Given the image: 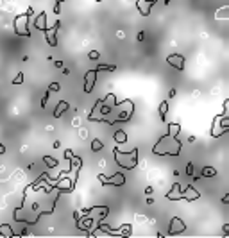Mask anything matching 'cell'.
Instances as JSON below:
<instances>
[{
    "label": "cell",
    "instance_id": "obj_1",
    "mask_svg": "<svg viewBox=\"0 0 229 238\" xmlns=\"http://www.w3.org/2000/svg\"><path fill=\"white\" fill-rule=\"evenodd\" d=\"M181 147H183V143L177 140V136H172V134L166 132L158 140V143L152 147V152L158 154V156H179Z\"/></svg>",
    "mask_w": 229,
    "mask_h": 238
},
{
    "label": "cell",
    "instance_id": "obj_2",
    "mask_svg": "<svg viewBox=\"0 0 229 238\" xmlns=\"http://www.w3.org/2000/svg\"><path fill=\"white\" fill-rule=\"evenodd\" d=\"M133 111H134V104L133 100H122V102H115L111 107V113L108 117V125H115L118 122H129L133 118Z\"/></svg>",
    "mask_w": 229,
    "mask_h": 238
},
{
    "label": "cell",
    "instance_id": "obj_3",
    "mask_svg": "<svg viewBox=\"0 0 229 238\" xmlns=\"http://www.w3.org/2000/svg\"><path fill=\"white\" fill-rule=\"evenodd\" d=\"M113 154H115V161L123 170H133L138 167V149H133L131 152H122L118 147H115Z\"/></svg>",
    "mask_w": 229,
    "mask_h": 238
},
{
    "label": "cell",
    "instance_id": "obj_4",
    "mask_svg": "<svg viewBox=\"0 0 229 238\" xmlns=\"http://www.w3.org/2000/svg\"><path fill=\"white\" fill-rule=\"evenodd\" d=\"M32 7H29L27 11L23 14H18L14 16V22H13V27H14V32L18 36H23V38H30V31H29V20L32 16Z\"/></svg>",
    "mask_w": 229,
    "mask_h": 238
},
{
    "label": "cell",
    "instance_id": "obj_5",
    "mask_svg": "<svg viewBox=\"0 0 229 238\" xmlns=\"http://www.w3.org/2000/svg\"><path fill=\"white\" fill-rule=\"evenodd\" d=\"M229 131V117L226 113L215 117L213 120V125H211V136L213 138H220L222 134H226Z\"/></svg>",
    "mask_w": 229,
    "mask_h": 238
},
{
    "label": "cell",
    "instance_id": "obj_6",
    "mask_svg": "<svg viewBox=\"0 0 229 238\" xmlns=\"http://www.w3.org/2000/svg\"><path fill=\"white\" fill-rule=\"evenodd\" d=\"M97 179H98L104 186H123L125 185V175H123L122 172L115 174V175H109V177L104 175V174H98Z\"/></svg>",
    "mask_w": 229,
    "mask_h": 238
},
{
    "label": "cell",
    "instance_id": "obj_7",
    "mask_svg": "<svg viewBox=\"0 0 229 238\" xmlns=\"http://www.w3.org/2000/svg\"><path fill=\"white\" fill-rule=\"evenodd\" d=\"M184 231H186V222L179 217H172V220L168 224V235L174 236V235H181Z\"/></svg>",
    "mask_w": 229,
    "mask_h": 238
},
{
    "label": "cell",
    "instance_id": "obj_8",
    "mask_svg": "<svg viewBox=\"0 0 229 238\" xmlns=\"http://www.w3.org/2000/svg\"><path fill=\"white\" fill-rule=\"evenodd\" d=\"M61 27V22L59 20H55V23L50 29L47 27L45 31H43V34H45V38H47V43L50 45V47H55L57 45V29Z\"/></svg>",
    "mask_w": 229,
    "mask_h": 238
},
{
    "label": "cell",
    "instance_id": "obj_9",
    "mask_svg": "<svg viewBox=\"0 0 229 238\" xmlns=\"http://www.w3.org/2000/svg\"><path fill=\"white\" fill-rule=\"evenodd\" d=\"M82 215H90V217H98L100 220L106 218V215L109 213L108 206H95V208H88V210H82Z\"/></svg>",
    "mask_w": 229,
    "mask_h": 238
},
{
    "label": "cell",
    "instance_id": "obj_10",
    "mask_svg": "<svg viewBox=\"0 0 229 238\" xmlns=\"http://www.w3.org/2000/svg\"><path fill=\"white\" fill-rule=\"evenodd\" d=\"M57 190V192H73V188H75V183L70 179V177H61V179H57V183L52 185Z\"/></svg>",
    "mask_w": 229,
    "mask_h": 238
},
{
    "label": "cell",
    "instance_id": "obj_11",
    "mask_svg": "<svg viewBox=\"0 0 229 238\" xmlns=\"http://www.w3.org/2000/svg\"><path fill=\"white\" fill-rule=\"evenodd\" d=\"M97 82V70H88L84 75V93H91Z\"/></svg>",
    "mask_w": 229,
    "mask_h": 238
},
{
    "label": "cell",
    "instance_id": "obj_12",
    "mask_svg": "<svg viewBox=\"0 0 229 238\" xmlns=\"http://www.w3.org/2000/svg\"><path fill=\"white\" fill-rule=\"evenodd\" d=\"M166 63L170 66H174V68H177L179 72L184 70V57H183L181 54H170V56L166 57Z\"/></svg>",
    "mask_w": 229,
    "mask_h": 238
},
{
    "label": "cell",
    "instance_id": "obj_13",
    "mask_svg": "<svg viewBox=\"0 0 229 238\" xmlns=\"http://www.w3.org/2000/svg\"><path fill=\"white\" fill-rule=\"evenodd\" d=\"M154 4H156V0H136V7L141 16H148Z\"/></svg>",
    "mask_w": 229,
    "mask_h": 238
},
{
    "label": "cell",
    "instance_id": "obj_14",
    "mask_svg": "<svg viewBox=\"0 0 229 238\" xmlns=\"http://www.w3.org/2000/svg\"><path fill=\"white\" fill-rule=\"evenodd\" d=\"M199 197H201V193H199L193 186H186V188H183V192H181V200H197Z\"/></svg>",
    "mask_w": 229,
    "mask_h": 238
},
{
    "label": "cell",
    "instance_id": "obj_15",
    "mask_svg": "<svg viewBox=\"0 0 229 238\" xmlns=\"http://www.w3.org/2000/svg\"><path fill=\"white\" fill-rule=\"evenodd\" d=\"M181 192H183V186L175 183V185H172V192L166 193V199L168 200H181Z\"/></svg>",
    "mask_w": 229,
    "mask_h": 238
},
{
    "label": "cell",
    "instance_id": "obj_16",
    "mask_svg": "<svg viewBox=\"0 0 229 238\" xmlns=\"http://www.w3.org/2000/svg\"><path fill=\"white\" fill-rule=\"evenodd\" d=\"M70 109V104H68L66 100H59V104L55 106V109H54V117L55 118H59V117H63V113L65 111H68Z\"/></svg>",
    "mask_w": 229,
    "mask_h": 238
},
{
    "label": "cell",
    "instance_id": "obj_17",
    "mask_svg": "<svg viewBox=\"0 0 229 238\" xmlns=\"http://www.w3.org/2000/svg\"><path fill=\"white\" fill-rule=\"evenodd\" d=\"M34 27H36L38 31H41V32H43V31L47 29V14H45V13L38 14V18L34 20Z\"/></svg>",
    "mask_w": 229,
    "mask_h": 238
},
{
    "label": "cell",
    "instance_id": "obj_18",
    "mask_svg": "<svg viewBox=\"0 0 229 238\" xmlns=\"http://www.w3.org/2000/svg\"><path fill=\"white\" fill-rule=\"evenodd\" d=\"M116 233H118V236H131V235H133V225L123 224V225H120V227L116 229Z\"/></svg>",
    "mask_w": 229,
    "mask_h": 238
},
{
    "label": "cell",
    "instance_id": "obj_19",
    "mask_svg": "<svg viewBox=\"0 0 229 238\" xmlns=\"http://www.w3.org/2000/svg\"><path fill=\"white\" fill-rule=\"evenodd\" d=\"M113 138H115V143H118V145H120V143H125V142H127V132L123 131V129H118V131H115V136H113Z\"/></svg>",
    "mask_w": 229,
    "mask_h": 238
},
{
    "label": "cell",
    "instance_id": "obj_20",
    "mask_svg": "<svg viewBox=\"0 0 229 238\" xmlns=\"http://www.w3.org/2000/svg\"><path fill=\"white\" fill-rule=\"evenodd\" d=\"M0 235L5 236V238H13L14 236V233L11 231V225H9V224H2V225H0Z\"/></svg>",
    "mask_w": 229,
    "mask_h": 238
},
{
    "label": "cell",
    "instance_id": "obj_21",
    "mask_svg": "<svg viewBox=\"0 0 229 238\" xmlns=\"http://www.w3.org/2000/svg\"><path fill=\"white\" fill-rule=\"evenodd\" d=\"M43 163H45L48 168H55V167L59 165V161L55 158H52V156H43Z\"/></svg>",
    "mask_w": 229,
    "mask_h": 238
},
{
    "label": "cell",
    "instance_id": "obj_22",
    "mask_svg": "<svg viewBox=\"0 0 229 238\" xmlns=\"http://www.w3.org/2000/svg\"><path fill=\"white\" fill-rule=\"evenodd\" d=\"M168 134H172V136H177L179 132H181V125L179 124H168Z\"/></svg>",
    "mask_w": 229,
    "mask_h": 238
},
{
    "label": "cell",
    "instance_id": "obj_23",
    "mask_svg": "<svg viewBox=\"0 0 229 238\" xmlns=\"http://www.w3.org/2000/svg\"><path fill=\"white\" fill-rule=\"evenodd\" d=\"M201 174L204 175V177H215V175H216V170L213 168V167H204Z\"/></svg>",
    "mask_w": 229,
    "mask_h": 238
},
{
    "label": "cell",
    "instance_id": "obj_24",
    "mask_svg": "<svg viewBox=\"0 0 229 238\" xmlns=\"http://www.w3.org/2000/svg\"><path fill=\"white\" fill-rule=\"evenodd\" d=\"M115 68H116L115 65H102V63H100L95 70H97V72H115Z\"/></svg>",
    "mask_w": 229,
    "mask_h": 238
},
{
    "label": "cell",
    "instance_id": "obj_25",
    "mask_svg": "<svg viewBox=\"0 0 229 238\" xmlns=\"http://www.w3.org/2000/svg\"><path fill=\"white\" fill-rule=\"evenodd\" d=\"M166 113H168V102L165 100V102H161V104H159V117H161V120H165Z\"/></svg>",
    "mask_w": 229,
    "mask_h": 238
},
{
    "label": "cell",
    "instance_id": "obj_26",
    "mask_svg": "<svg viewBox=\"0 0 229 238\" xmlns=\"http://www.w3.org/2000/svg\"><path fill=\"white\" fill-rule=\"evenodd\" d=\"M100 149H104V143H102L98 138H97V140H93V142H91V150H93V152H98Z\"/></svg>",
    "mask_w": 229,
    "mask_h": 238
},
{
    "label": "cell",
    "instance_id": "obj_27",
    "mask_svg": "<svg viewBox=\"0 0 229 238\" xmlns=\"http://www.w3.org/2000/svg\"><path fill=\"white\" fill-rule=\"evenodd\" d=\"M227 13H229V7L226 5V7H222V9L216 13V18H227V16H229Z\"/></svg>",
    "mask_w": 229,
    "mask_h": 238
},
{
    "label": "cell",
    "instance_id": "obj_28",
    "mask_svg": "<svg viewBox=\"0 0 229 238\" xmlns=\"http://www.w3.org/2000/svg\"><path fill=\"white\" fill-rule=\"evenodd\" d=\"M22 82H23V74L18 72V75L13 79V86H18V84H22Z\"/></svg>",
    "mask_w": 229,
    "mask_h": 238
},
{
    "label": "cell",
    "instance_id": "obj_29",
    "mask_svg": "<svg viewBox=\"0 0 229 238\" xmlns=\"http://www.w3.org/2000/svg\"><path fill=\"white\" fill-rule=\"evenodd\" d=\"M61 90V84L59 82H52L50 86H48V92H59Z\"/></svg>",
    "mask_w": 229,
    "mask_h": 238
},
{
    "label": "cell",
    "instance_id": "obj_30",
    "mask_svg": "<svg viewBox=\"0 0 229 238\" xmlns=\"http://www.w3.org/2000/svg\"><path fill=\"white\" fill-rule=\"evenodd\" d=\"M88 57H90V59H91V61H97V59H98V57H100V54L97 52V50H91V52L88 54Z\"/></svg>",
    "mask_w": 229,
    "mask_h": 238
},
{
    "label": "cell",
    "instance_id": "obj_31",
    "mask_svg": "<svg viewBox=\"0 0 229 238\" xmlns=\"http://www.w3.org/2000/svg\"><path fill=\"white\" fill-rule=\"evenodd\" d=\"M48 95H50V92H47L45 95H43V99H41V107L47 106V102H48Z\"/></svg>",
    "mask_w": 229,
    "mask_h": 238
},
{
    "label": "cell",
    "instance_id": "obj_32",
    "mask_svg": "<svg viewBox=\"0 0 229 238\" xmlns=\"http://www.w3.org/2000/svg\"><path fill=\"white\" fill-rule=\"evenodd\" d=\"M186 174H188V175L193 174V163H188V167H186Z\"/></svg>",
    "mask_w": 229,
    "mask_h": 238
},
{
    "label": "cell",
    "instance_id": "obj_33",
    "mask_svg": "<svg viewBox=\"0 0 229 238\" xmlns=\"http://www.w3.org/2000/svg\"><path fill=\"white\" fill-rule=\"evenodd\" d=\"M72 156H73V152L68 149V150H65V159H72Z\"/></svg>",
    "mask_w": 229,
    "mask_h": 238
},
{
    "label": "cell",
    "instance_id": "obj_34",
    "mask_svg": "<svg viewBox=\"0 0 229 238\" xmlns=\"http://www.w3.org/2000/svg\"><path fill=\"white\" fill-rule=\"evenodd\" d=\"M54 13H55V14L61 13V4H55V5H54Z\"/></svg>",
    "mask_w": 229,
    "mask_h": 238
},
{
    "label": "cell",
    "instance_id": "obj_35",
    "mask_svg": "<svg viewBox=\"0 0 229 238\" xmlns=\"http://www.w3.org/2000/svg\"><path fill=\"white\" fill-rule=\"evenodd\" d=\"M222 202H224V204H229V195H224V197H222Z\"/></svg>",
    "mask_w": 229,
    "mask_h": 238
},
{
    "label": "cell",
    "instance_id": "obj_36",
    "mask_svg": "<svg viewBox=\"0 0 229 238\" xmlns=\"http://www.w3.org/2000/svg\"><path fill=\"white\" fill-rule=\"evenodd\" d=\"M222 229H224V233H226V235H229V224H224V227H222Z\"/></svg>",
    "mask_w": 229,
    "mask_h": 238
},
{
    "label": "cell",
    "instance_id": "obj_37",
    "mask_svg": "<svg viewBox=\"0 0 229 238\" xmlns=\"http://www.w3.org/2000/svg\"><path fill=\"white\" fill-rule=\"evenodd\" d=\"M145 40V34H143V32H140V34H138V41H143Z\"/></svg>",
    "mask_w": 229,
    "mask_h": 238
},
{
    "label": "cell",
    "instance_id": "obj_38",
    "mask_svg": "<svg viewBox=\"0 0 229 238\" xmlns=\"http://www.w3.org/2000/svg\"><path fill=\"white\" fill-rule=\"evenodd\" d=\"M4 152H5V147H4V143H0V156H2Z\"/></svg>",
    "mask_w": 229,
    "mask_h": 238
},
{
    "label": "cell",
    "instance_id": "obj_39",
    "mask_svg": "<svg viewBox=\"0 0 229 238\" xmlns=\"http://www.w3.org/2000/svg\"><path fill=\"white\" fill-rule=\"evenodd\" d=\"M54 65H55V66H57V68H61V66H63V61H55Z\"/></svg>",
    "mask_w": 229,
    "mask_h": 238
},
{
    "label": "cell",
    "instance_id": "obj_40",
    "mask_svg": "<svg viewBox=\"0 0 229 238\" xmlns=\"http://www.w3.org/2000/svg\"><path fill=\"white\" fill-rule=\"evenodd\" d=\"M174 95H175V90H170V92H168V97H170V99H172Z\"/></svg>",
    "mask_w": 229,
    "mask_h": 238
},
{
    "label": "cell",
    "instance_id": "obj_41",
    "mask_svg": "<svg viewBox=\"0 0 229 238\" xmlns=\"http://www.w3.org/2000/svg\"><path fill=\"white\" fill-rule=\"evenodd\" d=\"M59 147H61V143H59V142L55 140V142H54V149H59Z\"/></svg>",
    "mask_w": 229,
    "mask_h": 238
},
{
    "label": "cell",
    "instance_id": "obj_42",
    "mask_svg": "<svg viewBox=\"0 0 229 238\" xmlns=\"http://www.w3.org/2000/svg\"><path fill=\"white\" fill-rule=\"evenodd\" d=\"M63 2H66V0H55V4H63Z\"/></svg>",
    "mask_w": 229,
    "mask_h": 238
}]
</instances>
